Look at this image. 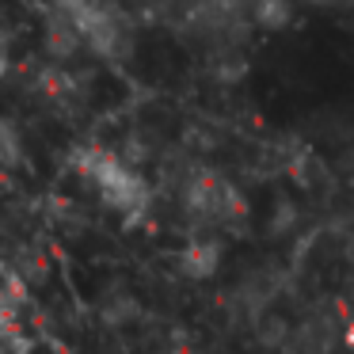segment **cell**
I'll return each instance as SVG.
<instances>
[{"label": "cell", "mask_w": 354, "mask_h": 354, "mask_svg": "<svg viewBox=\"0 0 354 354\" xmlns=\"http://www.w3.org/2000/svg\"><path fill=\"white\" fill-rule=\"evenodd\" d=\"M77 168H80V176L100 191V198L107 202L118 217H126L130 225L149 214L153 191H149V183L141 179V171L130 168V160L107 153V149H84V153L77 156Z\"/></svg>", "instance_id": "6da1fadb"}, {"label": "cell", "mask_w": 354, "mask_h": 354, "mask_svg": "<svg viewBox=\"0 0 354 354\" xmlns=\"http://www.w3.org/2000/svg\"><path fill=\"white\" fill-rule=\"evenodd\" d=\"M183 209L194 225H236L248 214L240 191L214 171H194L183 187Z\"/></svg>", "instance_id": "7a4b0ae2"}, {"label": "cell", "mask_w": 354, "mask_h": 354, "mask_svg": "<svg viewBox=\"0 0 354 354\" xmlns=\"http://www.w3.org/2000/svg\"><path fill=\"white\" fill-rule=\"evenodd\" d=\"M217 267H221V244L209 240V236H194L191 244L179 252V270H183L187 278H194V282L214 278Z\"/></svg>", "instance_id": "3957f363"}, {"label": "cell", "mask_w": 354, "mask_h": 354, "mask_svg": "<svg viewBox=\"0 0 354 354\" xmlns=\"http://www.w3.org/2000/svg\"><path fill=\"white\" fill-rule=\"evenodd\" d=\"M252 19L263 31H286L293 24V0H255Z\"/></svg>", "instance_id": "277c9868"}, {"label": "cell", "mask_w": 354, "mask_h": 354, "mask_svg": "<svg viewBox=\"0 0 354 354\" xmlns=\"http://www.w3.org/2000/svg\"><path fill=\"white\" fill-rule=\"evenodd\" d=\"M293 221H297V209L290 206V202H282V206H278V214H274V232H286V229H293Z\"/></svg>", "instance_id": "5b68a950"}, {"label": "cell", "mask_w": 354, "mask_h": 354, "mask_svg": "<svg viewBox=\"0 0 354 354\" xmlns=\"http://www.w3.org/2000/svg\"><path fill=\"white\" fill-rule=\"evenodd\" d=\"M305 4H331V0H305Z\"/></svg>", "instance_id": "8992f818"}]
</instances>
